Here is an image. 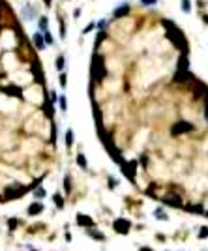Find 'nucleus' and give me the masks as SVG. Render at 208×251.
I'll use <instances>...</instances> for the list:
<instances>
[{
  "instance_id": "obj_3",
  "label": "nucleus",
  "mask_w": 208,
  "mask_h": 251,
  "mask_svg": "<svg viewBox=\"0 0 208 251\" xmlns=\"http://www.w3.org/2000/svg\"><path fill=\"white\" fill-rule=\"evenodd\" d=\"M62 66H64V58H58L56 60V68H62Z\"/></svg>"
},
{
  "instance_id": "obj_2",
  "label": "nucleus",
  "mask_w": 208,
  "mask_h": 251,
  "mask_svg": "<svg viewBox=\"0 0 208 251\" xmlns=\"http://www.w3.org/2000/svg\"><path fill=\"white\" fill-rule=\"evenodd\" d=\"M39 26L43 28V32L47 30V19H45V17H43V19H39Z\"/></svg>"
},
{
  "instance_id": "obj_1",
  "label": "nucleus",
  "mask_w": 208,
  "mask_h": 251,
  "mask_svg": "<svg viewBox=\"0 0 208 251\" xmlns=\"http://www.w3.org/2000/svg\"><path fill=\"white\" fill-rule=\"evenodd\" d=\"M34 43H36L38 49H43V39H41V36H39V34L34 36Z\"/></svg>"
}]
</instances>
